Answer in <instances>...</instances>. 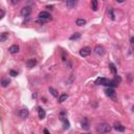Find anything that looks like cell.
I'll return each mask as SVG.
<instances>
[{
	"label": "cell",
	"instance_id": "6da1fadb",
	"mask_svg": "<svg viewBox=\"0 0 134 134\" xmlns=\"http://www.w3.org/2000/svg\"><path fill=\"white\" fill-rule=\"evenodd\" d=\"M111 126L109 124H106V123H103V124H100V125L96 126V132L100 133V134H104V133H108L111 131Z\"/></svg>",
	"mask_w": 134,
	"mask_h": 134
},
{
	"label": "cell",
	"instance_id": "7a4b0ae2",
	"mask_svg": "<svg viewBox=\"0 0 134 134\" xmlns=\"http://www.w3.org/2000/svg\"><path fill=\"white\" fill-rule=\"evenodd\" d=\"M38 18H39L38 22L44 23V22H47V21L50 20V19H51V16H50V14H49L48 12L43 11V12H40V13H39Z\"/></svg>",
	"mask_w": 134,
	"mask_h": 134
},
{
	"label": "cell",
	"instance_id": "3957f363",
	"mask_svg": "<svg viewBox=\"0 0 134 134\" xmlns=\"http://www.w3.org/2000/svg\"><path fill=\"white\" fill-rule=\"evenodd\" d=\"M111 80H108L107 78H98L95 81V84L97 85H104V86H110Z\"/></svg>",
	"mask_w": 134,
	"mask_h": 134
},
{
	"label": "cell",
	"instance_id": "277c9868",
	"mask_svg": "<svg viewBox=\"0 0 134 134\" xmlns=\"http://www.w3.org/2000/svg\"><path fill=\"white\" fill-rule=\"evenodd\" d=\"M105 92H106V94H107L109 97L112 98L113 101H116V93H115V90H114L113 88H111V87L107 88L106 90H105Z\"/></svg>",
	"mask_w": 134,
	"mask_h": 134
},
{
	"label": "cell",
	"instance_id": "5b68a950",
	"mask_svg": "<svg viewBox=\"0 0 134 134\" xmlns=\"http://www.w3.org/2000/svg\"><path fill=\"white\" fill-rule=\"evenodd\" d=\"M90 53H91V48L88 47V46H85V47L81 48V50H80V56L83 57V58L90 56Z\"/></svg>",
	"mask_w": 134,
	"mask_h": 134
},
{
	"label": "cell",
	"instance_id": "8992f818",
	"mask_svg": "<svg viewBox=\"0 0 134 134\" xmlns=\"http://www.w3.org/2000/svg\"><path fill=\"white\" fill-rule=\"evenodd\" d=\"M31 13H32V6H29V5L22 7L21 12H20V14H21L22 17H28L29 15H31Z\"/></svg>",
	"mask_w": 134,
	"mask_h": 134
},
{
	"label": "cell",
	"instance_id": "52a82bcc",
	"mask_svg": "<svg viewBox=\"0 0 134 134\" xmlns=\"http://www.w3.org/2000/svg\"><path fill=\"white\" fill-rule=\"evenodd\" d=\"M17 114H18V115L20 116L21 118H27L28 115H29V112H28V109L22 108V109H20V110H18Z\"/></svg>",
	"mask_w": 134,
	"mask_h": 134
},
{
	"label": "cell",
	"instance_id": "ba28073f",
	"mask_svg": "<svg viewBox=\"0 0 134 134\" xmlns=\"http://www.w3.org/2000/svg\"><path fill=\"white\" fill-rule=\"evenodd\" d=\"M94 53L97 54V56H100V57H103L104 54H105V49H104V47L102 45H97L95 46V48H94Z\"/></svg>",
	"mask_w": 134,
	"mask_h": 134
},
{
	"label": "cell",
	"instance_id": "9c48e42d",
	"mask_svg": "<svg viewBox=\"0 0 134 134\" xmlns=\"http://www.w3.org/2000/svg\"><path fill=\"white\" fill-rule=\"evenodd\" d=\"M37 65V60L36 59H29V60H27L26 61V66L28 67V68H33V67H35Z\"/></svg>",
	"mask_w": 134,
	"mask_h": 134
},
{
	"label": "cell",
	"instance_id": "30bf717a",
	"mask_svg": "<svg viewBox=\"0 0 134 134\" xmlns=\"http://www.w3.org/2000/svg\"><path fill=\"white\" fill-rule=\"evenodd\" d=\"M38 114H39V118H40V120H43V118H45V116H46L45 110H44V109H42L41 107L38 108Z\"/></svg>",
	"mask_w": 134,
	"mask_h": 134
},
{
	"label": "cell",
	"instance_id": "8fae6325",
	"mask_svg": "<svg viewBox=\"0 0 134 134\" xmlns=\"http://www.w3.org/2000/svg\"><path fill=\"white\" fill-rule=\"evenodd\" d=\"M114 129H115L116 131H118V132H124V131H125V127H124L122 124H120V123H115V124H114Z\"/></svg>",
	"mask_w": 134,
	"mask_h": 134
},
{
	"label": "cell",
	"instance_id": "7c38bea8",
	"mask_svg": "<svg viewBox=\"0 0 134 134\" xmlns=\"http://www.w3.org/2000/svg\"><path fill=\"white\" fill-rule=\"evenodd\" d=\"M8 51L11 52L12 54H15V53H17V52L19 51V46H18V45H16V44H15V45H12L11 47L8 48Z\"/></svg>",
	"mask_w": 134,
	"mask_h": 134
},
{
	"label": "cell",
	"instance_id": "4fadbf2b",
	"mask_svg": "<svg viewBox=\"0 0 134 134\" xmlns=\"http://www.w3.org/2000/svg\"><path fill=\"white\" fill-rule=\"evenodd\" d=\"M9 83H11V81H9L7 78H2L1 79V82H0V84H1L2 87H7L9 85Z\"/></svg>",
	"mask_w": 134,
	"mask_h": 134
},
{
	"label": "cell",
	"instance_id": "5bb4252c",
	"mask_svg": "<svg viewBox=\"0 0 134 134\" xmlns=\"http://www.w3.org/2000/svg\"><path fill=\"white\" fill-rule=\"evenodd\" d=\"M77 1H74V0H67L66 1V5L68 8H72L73 6H76L77 5Z\"/></svg>",
	"mask_w": 134,
	"mask_h": 134
},
{
	"label": "cell",
	"instance_id": "9a60e30c",
	"mask_svg": "<svg viewBox=\"0 0 134 134\" xmlns=\"http://www.w3.org/2000/svg\"><path fill=\"white\" fill-rule=\"evenodd\" d=\"M7 37H8L7 33H3V34L0 35V43H1V42H5L7 40Z\"/></svg>",
	"mask_w": 134,
	"mask_h": 134
},
{
	"label": "cell",
	"instance_id": "2e32d148",
	"mask_svg": "<svg viewBox=\"0 0 134 134\" xmlns=\"http://www.w3.org/2000/svg\"><path fill=\"white\" fill-rule=\"evenodd\" d=\"M85 24H86V20H85V19L79 18L78 20H77V25H79V26H83V25H85Z\"/></svg>",
	"mask_w": 134,
	"mask_h": 134
},
{
	"label": "cell",
	"instance_id": "e0dca14e",
	"mask_svg": "<svg viewBox=\"0 0 134 134\" xmlns=\"http://www.w3.org/2000/svg\"><path fill=\"white\" fill-rule=\"evenodd\" d=\"M48 90H49V92H50V93L52 94V95H53L54 97H58V95H59V94H58V91H57L54 88H52V87H49Z\"/></svg>",
	"mask_w": 134,
	"mask_h": 134
},
{
	"label": "cell",
	"instance_id": "ac0fdd59",
	"mask_svg": "<svg viewBox=\"0 0 134 134\" xmlns=\"http://www.w3.org/2000/svg\"><path fill=\"white\" fill-rule=\"evenodd\" d=\"M80 37H81V34L80 33H76V34H73L72 36H70V40H78Z\"/></svg>",
	"mask_w": 134,
	"mask_h": 134
},
{
	"label": "cell",
	"instance_id": "d6986e66",
	"mask_svg": "<svg viewBox=\"0 0 134 134\" xmlns=\"http://www.w3.org/2000/svg\"><path fill=\"white\" fill-rule=\"evenodd\" d=\"M91 7H92V9L94 12H96L97 11V1L96 0H93L92 1V3H91Z\"/></svg>",
	"mask_w": 134,
	"mask_h": 134
},
{
	"label": "cell",
	"instance_id": "ffe728a7",
	"mask_svg": "<svg viewBox=\"0 0 134 134\" xmlns=\"http://www.w3.org/2000/svg\"><path fill=\"white\" fill-rule=\"evenodd\" d=\"M67 98H68V95H67V94H62V95L59 97V103H63L64 101H66Z\"/></svg>",
	"mask_w": 134,
	"mask_h": 134
},
{
	"label": "cell",
	"instance_id": "44dd1931",
	"mask_svg": "<svg viewBox=\"0 0 134 134\" xmlns=\"http://www.w3.org/2000/svg\"><path fill=\"white\" fill-rule=\"evenodd\" d=\"M108 14H110V18L112 19V20H114V19H115V16H114V13H113V9L110 7L108 9Z\"/></svg>",
	"mask_w": 134,
	"mask_h": 134
},
{
	"label": "cell",
	"instance_id": "7402d4cb",
	"mask_svg": "<svg viewBox=\"0 0 134 134\" xmlns=\"http://www.w3.org/2000/svg\"><path fill=\"white\" fill-rule=\"evenodd\" d=\"M110 68H111V70L113 73H116V69H115V66H114V64H110Z\"/></svg>",
	"mask_w": 134,
	"mask_h": 134
},
{
	"label": "cell",
	"instance_id": "603a6c76",
	"mask_svg": "<svg viewBox=\"0 0 134 134\" xmlns=\"http://www.w3.org/2000/svg\"><path fill=\"white\" fill-rule=\"evenodd\" d=\"M9 74H11L12 77H16L17 74H18V72H17V71H15V70H13V69H12V70L9 71Z\"/></svg>",
	"mask_w": 134,
	"mask_h": 134
},
{
	"label": "cell",
	"instance_id": "cb8c5ba5",
	"mask_svg": "<svg viewBox=\"0 0 134 134\" xmlns=\"http://www.w3.org/2000/svg\"><path fill=\"white\" fill-rule=\"evenodd\" d=\"M4 17V11H2V9H0V20Z\"/></svg>",
	"mask_w": 134,
	"mask_h": 134
},
{
	"label": "cell",
	"instance_id": "d4e9b609",
	"mask_svg": "<svg viewBox=\"0 0 134 134\" xmlns=\"http://www.w3.org/2000/svg\"><path fill=\"white\" fill-rule=\"evenodd\" d=\"M44 134H50V133H49V131L47 130V129H44Z\"/></svg>",
	"mask_w": 134,
	"mask_h": 134
},
{
	"label": "cell",
	"instance_id": "484cf974",
	"mask_svg": "<svg viewBox=\"0 0 134 134\" xmlns=\"http://www.w3.org/2000/svg\"><path fill=\"white\" fill-rule=\"evenodd\" d=\"M133 41H134V38H133V37H131V39H130V44H131V45L133 44Z\"/></svg>",
	"mask_w": 134,
	"mask_h": 134
},
{
	"label": "cell",
	"instance_id": "4316f807",
	"mask_svg": "<svg viewBox=\"0 0 134 134\" xmlns=\"http://www.w3.org/2000/svg\"><path fill=\"white\" fill-rule=\"evenodd\" d=\"M19 3V0H17V1H12V4H18Z\"/></svg>",
	"mask_w": 134,
	"mask_h": 134
},
{
	"label": "cell",
	"instance_id": "83f0119b",
	"mask_svg": "<svg viewBox=\"0 0 134 134\" xmlns=\"http://www.w3.org/2000/svg\"><path fill=\"white\" fill-rule=\"evenodd\" d=\"M87 134H88V133H87Z\"/></svg>",
	"mask_w": 134,
	"mask_h": 134
}]
</instances>
